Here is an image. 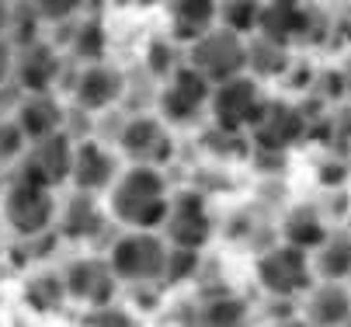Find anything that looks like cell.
Masks as SVG:
<instances>
[{"mask_svg":"<svg viewBox=\"0 0 351 327\" xmlns=\"http://www.w3.org/2000/svg\"><path fill=\"white\" fill-rule=\"evenodd\" d=\"M105 195L108 216L125 230H157L171 202L164 167L149 164H122L119 178Z\"/></svg>","mask_w":351,"mask_h":327,"instance_id":"obj_1","label":"cell"},{"mask_svg":"<svg viewBox=\"0 0 351 327\" xmlns=\"http://www.w3.org/2000/svg\"><path fill=\"white\" fill-rule=\"evenodd\" d=\"M105 258L119 282L154 286V282H164L171 244L160 237V230H125L112 241Z\"/></svg>","mask_w":351,"mask_h":327,"instance_id":"obj_2","label":"cell"},{"mask_svg":"<svg viewBox=\"0 0 351 327\" xmlns=\"http://www.w3.org/2000/svg\"><path fill=\"white\" fill-rule=\"evenodd\" d=\"M268 90L258 77L250 73H237L223 84H213L209 95V119L213 129H219L223 136H247L250 129L258 125V119L268 108Z\"/></svg>","mask_w":351,"mask_h":327,"instance_id":"obj_3","label":"cell"},{"mask_svg":"<svg viewBox=\"0 0 351 327\" xmlns=\"http://www.w3.org/2000/svg\"><path fill=\"white\" fill-rule=\"evenodd\" d=\"M254 275H258V286L275 300H299L317 282L313 268H310V251L285 244V241L258 254Z\"/></svg>","mask_w":351,"mask_h":327,"instance_id":"obj_4","label":"cell"},{"mask_svg":"<svg viewBox=\"0 0 351 327\" xmlns=\"http://www.w3.org/2000/svg\"><path fill=\"white\" fill-rule=\"evenodd\" d=\"M157 230H160V237L171 247L202 251L213 241V233H216V219H213V209H209L202 192L181 189V192H171L167 213H164Z\"/></svg>","mask_w":351,"mask_h":327,"instance_id":"obj_5","label":"cell"},{"mask_svg":"<svg viewBox=\"0 0 351 327\" xmlns=\"http://www.w3.org/2000/svg\"><path fill=\"white\" fill-rule=\"evenodd\" d=\"M184 49H188L184 63L195 66L209 84H223L237 73H247V38L223 25H213L206 35L188 42Z\"/></svg>","mask_w":351,"mask_h":327,"instance_id":"obj_6","label":"cell"},{"mask_svg":"<svg viewBox=\"0 0 351 327\" xmlns=\"http://www.w3.org/2000/svg\"><path fill=\"white\" fill-rule=\"evenodd\" d=\"M209 95L213 84L198 73L195 66H188L184 60L164 77L160 95H157V115L167 125H191L209 112Z\"/></svg>","mask_w":351,"mask_h":327,"instance_id":"obj_7","label":"cell"},{"mask_svg":"<svg viewBox=\"0 0 351 327\" xmlns=\"http://www.w3.org/2000/svg\"><path fill=\"white\" fill-rule=\"evenodd\" d=\"M56 209H60V202H56L53 192L42 189V184L21 181V178L4 192V199H0V216H4V223L25 241L42 237V233L53 230Z\"/></svg>","mask_w":351,"mask_h":327,"instance_id":"obj_8","label":"cell"},{"mask_svg":"<svg viewBox=\"0 0 351 327\" xmlns=\"http://www.w3.org/2000/svg\"><path fill=\"white\" fill-rule=\"evenodd\" d=\"M70 164H73V139L66 136V129H60L42 139H28L18 157V174L21 181L56 192L60 184L70 181Z\"/></svg>","mask_w":351,"mask_h":327,"instance_id":"obj_9","label":"cell"},{"mask_svg":"<svg viewBox=\"0 0 351 327\" xmlns=\"http://www.w3.org/2000/svg\"><path fill=\"white\" fill-rule=\"evenodd\" d=\"M119 154L129 164H149V167H167L174 160V136L171 125L160 115H132L125 119L119 132Z\"/></svg>","mask_w":351,"mask_h":327,"instance_id":"obj_10","label":"cell"},{"mask_svg":"<svg viewBox=\"0 0 351 327\" xmlns=\"http://www.w3.org/2000/svg\"><path fill=\"white\" fill-rule=\"evenodd\" d=\"M310 122L313 119L306 115L303 105H292L285 98H268L265 115L258 119V125L247 136L254 139V147H261V150L285 154V150H292L295 143H303V139L310 136Z\"/></svg>","mask_w":351,"mask_h":327,"instance_id":"obj_11","label":"cell"},{"mask_svg":"<svg viewBox=\"0 0 351 327\" xmlns=\"http://www.w3.org/2000/svg\"><path fill=\"white\" fill-rule=\"evenodd\" d=\"M122 171V157L108 150L101 139H80L73 143V164H70V184L87 195H105L112 181Z\"/></svg>","mask_w":351,"mask_h":327,"instance_id":"obj_12","label":"cell"},{"mask_svg":"<svg viewBox=\"0 0 351 327\" xmlns=\"http://www.w3.org/2000/svg\"><path fill=\"white\" fill-rule=\"evenodd\" d=\"M63 286H66V300L94 310V306H105L115 300L119 293V278L108 265V258H77L70 261V268L63 271Z\"/></svg>","mask_w":351,"mask_h":327,"instance_id":"obj_13","label":"cell"},{"mask_svg":"<svg viewBox=\"0 0 351 327\" xmlns=\"http://www.w3.org/2000/svg\"><path fill=\"white\" fill-rule=\"evenodd\" d=\"M317 8H310L306 0H265L261 4V21H258V35L292 45L303 42L310 35H317Z\"/></svg>","mask_w":351,"mask_h":327,"instance_id":"obj_14","label":"cell"},{"mask_svg":"<svg viewBox=\"0 0 351 327\" xmlns=\"http://www.w3.org/2000/svg\"><path fill=\"white\" fill-rule=\"evenodd\" d=\"M122 95H125V73L108 60L87 63L73 84V105L80 112H108L122 101Z\"/></svg>","mask_w":351,"mask_h":327,"instance_id":"obj_15","label":"cell"},{"mask_svg":"<svg viewBox=\"0 0 351 327\" xmlns=\"http://www.w3.org/2000/svg\"><path fill=\"white\" fill-rule=\"evenodd\" d=\"M299 300H303V317L310 327H348L351 324L348 282H313Z\"/></svg>","mask_w":351,"mask_h":327,"instance_id":"obj_16","label":"cell"},{"mask_svg":"<svg viewBox=\"0 0 351 327\" xmlns=\"http://www.w3.org/2000/svg\"><path fill=\"white\" fill-rule=\"evenodd\" d=\"M14 125L21 129L25 139H42L49 132H60L66 125V108L53 90H32L14 108Z\"/></svg>","mask_w":351,"mask_h":327,"instance_id":"obj_17","label":"cell"},{"mask_svg":"<svg viewBox=\"0 0 351 327\" xmlns=\"http://www.w3.org/2000/svg\"><path fill=\"white\" fill-rule=\"evenodd\" d=\"M167 38L188 45L219 25V0H167Z\"/></svg>","mask_w":351,"mask_h":327,"instance_id":"obj_18","label":"cell"},{"mask_svg":"<svg viewBox=\"0 0 351 327\" xmlns=\"http://www.w3.org/2000/svg\"><path fill=\"white\" fill-rule=\"evenodd\" d=\"M60 70H63V63H60L56 49L45 42H28L11 63V73L25 87V95H32V90H53Z\"/></svg>","mask_w":351,"mask_h":327,"instance_id":"obj_19","label":"cell"},{"mask_svg":"<svg viewBox=\"0 0 351 327\" xmlns=\"http://www.w3.org/2000/svg\"><path fill=\"white\" fill-rule=\"evenodd\" d=\"M310 268L317 282H348L351 278V233L330 230L327 237L310 251Z\"/></svg>","mask_w":351,"mask_h":327,"instance_id":"obj_20","label":"cell"},{"mask_svg":"<svg viewBox=\"0 0 351 327\" xmlns=\"http://www.w3.org/2000/svg\"><path fill=\"white\" fill-rule=\"evenodd\" d=\"M56 223L66 241H90L105 226V209L97 202V195L73 192V199H66L63 209H56Z\"/></svg>","mask_w":351,"mask_h":327,"instance_id":"obj_21","label":"cell"},{"mask_svg":"<svg viewBox=\"0 0 351 327\" xmlns=\"http://www.w3.org/2000/svg\"><path fill=\"white\" fill-rule=\"evenodd\" d=\"M292 70V49L282 42H271L265 35H247V73L265 80H282Z\"/></svg>","mask_w":351,"mask_h":327,"instance_id":"obj_22","label":"cell"},{"mask_svg":"<svg viewBox=\"0 0 351 327\" xmlns=\"http://www.w3.org/2000/svg\"><path fill=\"white\" fill-rule=\"evenodd\" d=\"M330 233L324 213L313 206V202H299L285 213L282 219V241L285 244H295V247H303V251H313L324 237Z\"/></svg>","mask_w":351,"mask_h":327,"instance_id":"obj_23","label":"cell"},{"mask_svg":"<svg viewBox=\"0 0 351 327\" xmlns=\"http://www.w3.org/2000/svg\"><path fill=\"white\" fill-rule=\"evenodd\" d=\"M25 306H32L35 313H56L66 306V286H63V275L60 271H42L32 275L25 282Z\"/></svg>","mask_w":351,"mask_h":327,"instance_id":"obj_24","label":"cell"},{"mask_svg":"<svg viewBox=\"0 0 351 327\" xmlns=\"http://www.w3.org/2000/svg\"><path fill=\"white\" fill-rule=\"evenodd\" d=\"M261 4L265 0H219V25L243 38L254 35L261 21Z\"/></svg>","mask_w":351,"mask_h":327,"instance_id":"obj_25","label":"cell"},{"mask_svg":"<svg viewBox=\"0 0 351 327\" xmlns=\"http://www.w3.org/2000/svg\"><path fill=\"white\" fill-rule=\"evenodd\" d=\"M198 327H247V306L237 296L209 300L198 310Z\"/></svg>","mask_w":351,"mask_h":327,"instance_id":"obj_26","label":"cell"},{"mask_svg":"<svg viewBox=\"0 0 351 327\" xmlns=\"http://www.w3.org/2000/svg\"><path fill=\"white\" fill-rule=\"evenodd\" d=\"M105 49H108V35H105L101 21H97V18L80 21L77 42H73V53H77L84 63H94V60H105Z\"/></svg>","mask_w":351,"mask_h":327,"instance_id":"obj_27","label":"cell"},{"mask_svg":"<svg viewBox=\"0 0 351 327\" xmlns=\"http://www.w3.org/2000/svg\"><path fill=\"white\" fill-rule=\"evenodd\" d=\"M32 8H35V18L49 25H63L87 8V0H32Z\"/></svg>","mask_w":351,"mask_h":327,"instance_id":"obj_28","label":"cell"},{"mask_svg":"<svg viewBox=\"0 0 351 327\" xmlns=\"http://www.w3.org/2000/svg\"><path fill=\"white\" fill-rule=\"evenodd\" d=\"M25 143H28V139L21 136V129L14 125V119H0V171L18 164Z\"/></svg>","mask_w":351,"mask_h":327,"instance_id":"obj_29","label":"cell"},{"mask_svg":"<svg viewBox=\"0 0 351 327\" xmlns=\"http://www.w3.org/2000/svg\"><path fill=\"white\" fill-rule=\"evenodd\" d=\"M84 327H139V320H136L125 306L105 303V306H94V310L84 317Z\"/></svg>","mask_w":351,"mask_h":327,"instance_id":"obj_30","label":"cell"},{"mask_svg":"<svg viewBox=\"0 0 351 327\" xmlns=\"http://www.w3.org/2000/svg\"><path fill=\"white\" fill-rule=\"evenodd\" d=\"M178 63H181V60H174V42H171L167 35H164V38H157L154 45H149V66H154V73L167 77Z\"/></svg>","mask_w":351,"mask_h":327,"instance_id":"obj_31","label":"cell"},{"mask_svg":"<svg viewBox=\"0 0 351 327\" xmlns=\"http://www.w3.org/2000/svg\"><path fill=\"white\" fill-rule=\"evenodd\" d=\"M11 63H14V53L8 49V42H0V84L11 77Z\"/></svg>","mask_w":351,"mask_h":327,"instance_id":"obj_32","label":"cell"},{"mask_svg":"<svg viewBox=\"0 0 351 327\" xmlns=\"http://www.w3.org/2000/svg\"><path fill=\"white\" fill-rule=\"evenodd\" d=\"M337 73H341V87H344V95H351V56L344 60V66H341Z\"/></svg>","mask_w":351,"mask_h":327,"instance_id":"obj_33","label":"cell"},{"mask_svg":"<svg viewBox=\"0 0 351 327\" xmlns=\"http://www.w3.org/2000/svg\"><path fill=\"white\" fill-rule=\"evenodd\" d=\"M122 8H136V11H146V8H154V4H160V0H119Z\"/></svg>","mask_w":351,"mask_h":327,"instance_id":"obj_34","label":"cell"},{"mask_svg":"<svg viewBox=\"0 0 351 327\" xmlns=\"http://www.w3.org/2000/svg\"><path fill=\"white\" fill-rule=\"evenodd\" d=\"M4 25H8V11H4V4H0V35H4Z\"/></svg>","mask_w":351,"mask_h":327,"instance_id":"obj_35","label":"cell"},{"mask_svg":"<svg viewBox=\"0 0 351 327\" xmlns=\"http://www.w3.org/2000/svg\"><path fill=\"white\" fill-rule=\"evenodd\" d=\"M344 226H348V233H351V213H348V223H344Z\"/></svg>","mask_w":351,"mask_h":327,"instance_id":"obj_36","label":"cell"},{"mask_svg":"<svg viewBox=\"0 0 351 327\" xmlns=\"http://www.w3.org/2000/svg\"><path fill=\"white\" fill-rule=\"evenodd\" d=\"M348 289H351V278H348Z\"/></svg>","mask_w":351,"mask_h":327,"instance_id":"obj_37","label":"cell"}]
</instances>
